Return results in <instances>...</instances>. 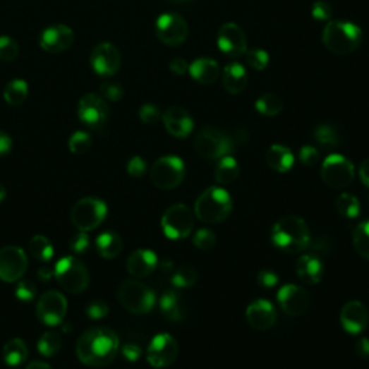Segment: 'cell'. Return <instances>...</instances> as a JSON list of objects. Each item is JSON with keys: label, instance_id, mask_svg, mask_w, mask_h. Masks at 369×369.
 <instances>
[{"label": "cell", "instance_id": "cell-1", "mask_svg": "<svg viewBox=\"0 0 369 369\" xmlns=\"http://www.w3.org/2000/svg\"><path fill=\"white\" fill-rule=\"evenodd\" d=\"M119 337L109 327H91L77 342V356L88 366H106L114 361L119 352Z\"/></svg>", "mask_w": 369, "mask_h": 369}, {"label": "cell", "instance_id": "cell-2", "mask_svg": "<svg viewBox=\"0 0 369 369\" xmlns=\"http://www.w3.org/2000/svg\"><path fill=\"white\" fill-rule=\"evenodd\" d=\"M310 240L308 224L296 215L283 217L274 224L272 231L273 244L287 254L303 253L309 248Z\"/></svg>", "mask_w": 369, "mask_h": 369}, {"label": "cell", "instance_id": "cell-3", "mask_svg": "<svg viewBox=\"0 0 369 369\" xmlns=\"http://www.w3.org/2000/svg\"><path fill=\"white\" fill-rule=\"evenodd\" d=\"M363 35L359 26L345 20H330L326 23L322 41L325 47L337 55H349L362 44Z\"/></svg>", "mask_w": 369, "mask_h": 369}, {"label": "cell", "instance_id": "cell-4", "mask_svg": "<svg viewBox=\"0 0 369 369\" xmlns=\"http://www.w3.org/2000/svg\"><path fill=\"white\" fill-rule=\"evenodd\" d=\"M232 212V199L222 188H208L195 202V215L205 224H219Z\"/></svg>", "mask_w": 369, "mask_h": 369}, {"label": "cell", "instance_id": "cell-5", "mask_svg": "<svg viewBox=\"0 0 369 369\" xmlns=\"http://www.w3.org/2000/svg\"><path fill=\"white\" fill-rule=\"evenodd\" d=\"M117 297L121 306L134 315H146L152 312L156 303L155 291L139 280L123 282L119 287Z\"/></svg>", "mask_w": 369, "mask_h": 369}, {"label": "cell", "instance_id": "cell-6", "mask_svg": "<svg viewBox=\"0 0 369 369\" xmlns=\"http://www.w3.org/2000/svg\"><path fill=\"white\" fill-rule=\"evenodd\" d=\"M54 276L59 286L71 294L84 291L90 284V273L84 262L75 257H62L55 264Z\"/></svg>", "mask_w": 369, "mask_h": 369}, {"label": "cell", "instance_id": "cell-7", "mask_svg": "<svg viewBox=\"0 0 369 369\" xmlns=\"http://www.w3.org/2000/svg\"><path fill=\"white\" fill-rule=\"evenodd\" d=\"M71 222L78 231L90 232L103 224L107 217V205L98 198H83L71 210Z\"/></svg>", "mask_w": 369, "mask_h": 369}, {"label": "cell", "instance_id": "cell-8", "mask_svg": "<svg viewBox=\"0 0 369 369\" xmlns=\"http://www.w3.org/2000/svg\"><path fill=\"white\" fill-rule=\"evenodd\" d=\"M150 179L156 188L172 190L185 179V163L176 156H163L152 166Z\"/></svg>", "mask_w": 369, "mask_h": 369}, {"label": "cell", "instance_id": "cell-9", "mask_svg": "<svg viewBox=\"0 0 369 369\" xmlns=\"http://www.w3.org/2000/svg\"><path fill=\"white\" fill-rule=\"evenodd\" d=\"M232 139L214 127L202 128L195 139V149L198 155L208 160H218L228 156L232 152Z\"/></svg>", "mask_w": 369, "mask_h": 369}, {"label": "cell", "instance_id": "cell-10", "mask_svg": "<svg viewBox=\"0 0 369 369\" xmlns=\"http://www.w3.org/2000/svg\"><path fill=\"white\" fill-rule=\"evenodd\" d=\"M323 182L332 189H346L355 178V167L342 155H330L325 159L320 171Z\"/></svg>", "mask_w": 369, "mask_h": 369}, {"label": "cell", "instance_id": "cell-11", "mask_svg": "<svg viewBox=\"0 0 369 369\" xmlns=\"http://www.w3.org/2000/svg\"><path fill=\"white\" fill-rule=\"evenodd\" d=\"M193 214L183 204L167 208L162 217V229L164 236L171 240H183L189 237L193 229Z\"/></svg>", "mask_w": 369, "mask_h": 369}, {"label": "cell", "instance_id": "cell-12", "mask_svg": "<svg viewBox=\"0 0 369 369\" xmlns=\"http://www.w3.org/2000/svg\"><path fill=\"white\" fill-rule=\"evenodd\" d=\"M109 106L103 97L97 94H85L78 103V119L90 128L99 130L107 124Z\"/></svg>", "mask_w": 369, "mask_h": 369}, {"label": "cell", "instance_id": "cell-13", "mask_svg": "<svg viewBox=\"0 0 369 369\" xmlns=\"http://www.w3.org/2000/svg\"><path fill=\"white\" fill-rule=\"evenodd\" d=\"M68 312V303L62 293L49 290L44 293L37 303V316L47 326H58Z\"/></svg>", "mask_w": 369, "mask_h": 369}, {"label": "cell", "instance_id": "cell-14", "mask_svg": "<svg viewBox=\"0 0 369 369\" xmlns=\"http://www.w3.org/2000/svg\"><path fill=\"white\" fill-rule=\"evenodd\" d=\"M189 33L186 20L176 13H164L156 22V35L167 47L182 45Z\"/></svg>", "mask_w": 369, "mask_h": 369}, {"label": "cell", "instance_id": "cell-15", "mask_svg": "<svg viewBox=\"0 0 369 369\" xmlns=\"http://www.w3.org/2000/svg\"><path fill=\"white\" fill-rule=\"evenodd\" d=\"M28 270V257L18 246L0 248V280L5 283L19 282Z\"/></svg>", "mask_w": 369, "mask_h": 369}, {"label": "cell", "instance_id": "cell-16", "mask_svg": "<svg viewBox=\"0 0 369 369\" xmlns=\"http://www.w3.org/2000/svg\"><path fill=\"white\" fill-rule=\"evenodd\" d=\"M179 353L178 342L169 333H160L152 339L147 346L146 358L153 368L171 366Z\"/></svg>", "mask_w": 369, "mask_h": 369}, {"label": "cell", "instance_id": "cell-17", "mask_svg": "<svg viewBox=\"0 0 369 369\" xmlns=\"http://www.w3.org/2000/svg\"><path fill=\"white\" fill-rule=\"evenodd\" d=\"M90 62L97 75L109 78L113 77L120 70L121 55L114 45L104 42L94 48Z\"/></svg>", "mask_w": 369, "mask_h": 369}, {"label": "cell", "instance_id": "cell-18", "mask_svg": "<svg viewBox=\"0 0 369 369\" xmlns=\"http://www.w3.org/2000/svg\"><path fill=\"white\" fill-rule=\"evenodd\" d=\"M277 301L282 310L289 316H301L310 308V296L300 286L286 284L279 290Z\"/></svg>", "mask_w": 369, "mask_h": 369}, {"label": "cell", "instance_id": "cell-19", "mask_svg": "<svg viewBox=\"0 0 369 369\" xmlns=\"http://www.w3.org/2000/svg\"><path fill=\"white\" fill-rule=\"evenodd\" d=\"M217 41L219 51L231 58H240L247 52V38L237 23L228 22L222 25Z\"/></svg>", "mask_w": 369, "mask_h": 369}, {"label": "cell", "instance_id": "cell-20", "mask_svg": "<svg viewBox=\"0 0 369 369\" xmlns=\"http://www.w3.org/2000/svg\"><path fill=\"white\" fill-rule=\"evenodd\" d=\"M73 44H74L73 29L62 23L48 26L41 33V38H40L41 48L48 54L63 52L68 48H71Z\"/></svg>", "mask_w": 369, "mask_h": 369}, {"label": "cell", "instance_id": "cell-21", "mask_svg": "<svg viewBox=\"0 0 369 369\" xmlns=\"http://www.w3.org/2000/svg\"><path fill=\"white\" fill-rule=\"evenodd\" d=\"M162 120L167 133L172 134L174 138L185 139L193 130V120L190 114L179 106H174L167 109L162 114Z\"/></svg>", "mask_w": 369, "mask_h": 369}, {"label": "cell", "instance_id": "cell-22", "mask_svg": "<svg viewBox=\"0 0 369 369\" xmlns=\"http://www.w3.org/2000/svg\"><path fill=\"white\" fill-rule=\"evenodd\" d=\"M246 317L255 330H268L277 322V312L268 300H255L247 308Z\"/></svg>", "mask_w": 369, "mask_h": 369}, {"label": "cell", "instance_id": "cell-23", "mask_svg": "<svg viewBox=\"0 0 369 369\" xmlns=\"http://www.w3.org/2000/svg\"><path fill=\"white\" fill-rule=\"evenodd\" d=\"M369 313L363 303L356 300L348 301L341 310V323L348 333L358 334L368 326Z\"/></svg>", "mask_w": 369, "mask_h": 369}, {"label": "cell", "instance_id": "cell-24", "mask_svg": "<svg viewBox=\"0 0 369 369\" xmlns=\"http://www.w3.org/2000/svg\"><path fill=\"white\" fill-rule=\"evenodd\" d=\"M157 255L150 250L133 251L127 260V272L134 279H145L150 276L157 267Z\"/></svg>", "mask_w": 369, "mask_h": 369}, {"label": "cell", "instance_id": "cell-25", "mask_svg": "<svg viewBox=\"0 0 369 369\" xmlns=\"http://www.w3.org/2000/svg\"><path fill=\"white\" fill-rule=\"evenodd\" d=\"M190 77L202 85L214 84L221 74V68L217 61L211 58H198L189 66Z\"/></svg>", "mask_w": 369, "mask_h": 369}, {"label": "cell", "instance_id": "cell-26", "mask_svg": "<svg viewBox=\"0 0 369 369\" xmlns=\"http://www.w3.org/2000/svg\"><path fill=\"white\" fill-rule=\"evenodd\" d=\"M323 264L315 254L301 255L296 262V273L301 282L308 284H316L323 277Z\"/></svg>", "mask_w": 369, "mask_h": 369}, {"label": "cell", "instance_id": "cell-27", "mask_svg": "<svg viewBox=\"0 0 369 369\" xmlns=\"http://www.w3.org/2000/svg\"><path fill=\"white\" fill-rule=\"evenodd\" d=\"M222 84L226 92H229L231 95L243 92L248 84V74L244 66L238 62L228 63L222 74Z\"/></svg>", "mask_w": 369, "mask_h": 369}, {"label": "cell", "instance_id": "cell-28", "mask_svg": "<svg viewBox=\"0 0 369 369\" xmlns=\"http://www.w3.org/2000/svg\"><path fill=\"white\" fill-rule=\"evenodd\" d=\"M160 310L166 319L181 322L186 316V305L183 298L176 291H166L160 297Z\"/></svg>", "mask_w": 369, "mask_h": 369}, {"label": "cell", "instance_id": "cell-29", "mask_svg": "<svg viewBox=\"0 0 369 369\" xmlns=\"http://www.w3.org/2000/svg\"><path fill=\"white\" fill-rule=\"evenodd\" d=\"M267 164L272 167L273 171L286 174L291 171V167L294 164V156L291 150L283 145H273L270 149L267 150L265 155Z\"/></svg>", "mask_w": 369, "mask_h": 369}, {"label": "cell", "instance_id": "cell-30", "mask_svg": "<svg viewBox=\"0 0 369 369\" xmlns=\"http://www.w3.org/2000/svg\"><path fill=\"white\" fill-rule=\"evenodd\" d=\"M97 253L106 260H113L119 257L123 251V240L117 232L106 231L99 234L95 240Z\"/></svg>", "mask_w": 369, "mask_h": 369}, {"label": "cell", "instance_id": "cell-31", "mask_svg": "<svg viewBox=\"0 0 369 369\" xmlns=\"http://www.w3.org/2000/svg\"><path fill=\"white\" fill-rule=\"evenodd\" d=\"M240 176V166L238 162L232 156H225L219 159L215 169V179L221 185H229Z\"/></svg>", "mask_w": 369, "mask_h": 369}, {"label": "cell", "instance_id": "cell-32", "mask_svg": "<svg viewBox=\"0 0 369 369\" xmlns=\"http://www.w3.org/2000/svg\"><path fill=\"white\" fill-rule=\"evenodd\" d=\"M2 355H4V361L9 366L16 368V366H20L22 363H25V361L28 358V346L22 339L13 338L5 344Z\"/></svg>", "mask_w": 369, "mask_h": 369}, {"label": "cell", "instance_id": "cell-33", "mask_svg": "<svg viewBox=\"0 0 369 369\" xmlns=\"http://www.w3.org/2000/svg\"><path fill=\"white\" fill-rule=\"evenodd\" d=\"M283 98L279 94L267 92L255 102V110L265 117H276L283 110Z\"/></svg>", "mask_w": 369, "mask_h": 369}, {"label": "cell", "instance_id": "cell-34", "mask_svg": "<svg viewBox=\"0 0 369 369\" xmlns=\"http://www.w3.org/2000/svg\"><path fill=\"white\" fill-rule=\"evenodd\" d=\"M28 92H29V87L26 81L16 78L8 83V85L5 87L4 98L9 106H20L25 103Z\"/></svg>", "mask_w": 369, "mask_h": 369}, {"label": "cell", "instance_id": "cell-35", "mask_svg": "<svg viewBox=\"0 0 369 369\" xmlns=\"http://www.w3.org/2000/svg\"><path fill=\"white\" fill-rule=\"evenodd\" d=\"M29 253L35 260L48 262L54 257V247L47 237L35 236L29 241Z\"/></svg>", "mask_w": 369, "mask_h": 369}, {"label": "cell", "instance_id": "cell-36", "mask_svg": "<svg viewBox=\"0 0 369 369\" xmlns=\"http://www.w3.org/2000/svg\"><path fill=\"white\" fill-rule=\"evenodd\" d=\"M61 346H62V341H61V334L56 332V330H48L45 332L42 337L40 338L38 341V352L42 355V356H47V358H52L55 356L59 351H61Z\"/></svg>", "mask_w": 369, "mask_h": 369}, {"label": "cell", "instance_id": "cell-37", "mask_svg": "<svg viewBox=\"0 0 369 369\" xmlns=\"http://www.w3.org/2000/svg\"><path fill=\"white\" fill-rule=\"evenodd\" d=\"M313 138L316 143L323 149H333L339 145L338 130L330 124H320L319 127H316Z\"/></svg>", "mask_w": 369, "mask_h": 369}, {"label": "cell", "instance_id": "cell-38", "mask_svg": "<svg viewBox=\"0 0 369 369\" xmlns=\"http://www.w3.org/2000/svg\"><path fill=\"white\" fill-rule=\"evenodd\" d=\"M337 210L345 218H356L361 212V204L356 196L351 193H342L337 199Z\"/></svg>", "mask_w": 369, "mask_h": 369}, {"label": "cell", "instance_id": "cell-39", "mask_svg": "<svg viewBox=\"0 0 369 369\" xmlns=\"http://www.w3.org/2000/svg\"><path fill=\"white\" fill-rule=\"evenodd\" d=\"M352 240L356 253L369 260V221H365L355 228Z\"/></svg>", "mask_w": 369, "mask_h": 369}, {"label": "cell", "instance_id": "cell-40", "mask_svg": "<svg viewBox=\"0 0 369 369\" xmlns=\"http://www.w3.org/2000/svg\"><path fill=\"white\" fill-rule=\"evenodd\" d=\"M196 282H198V272H196V268L192 265H188V264L181 265L178 270L174 272L172 283L175 287L188 289V287H192Z\"/></svg>", "mask_w": 369, "mask_h": 369}, {"label": "cell", "instance_id": "cell-41", "mask_svg": "<svg viewBox=\"0 0 369 369\" xmlns=\"http://www.w3.org/2000/svg\"><path fill=\"white\" fill-rule=\"evenodd\" d=\"M92 139L87 131H75L68 140V147L74 155H84L90 150Z\"/></svg>", "mask_w": 369, "mask_h": 369}, {"label": "cell", "instance_id": "cell-42", "mask_svg": "<svg viewBox=\"0 0 369 369\" xmlns=\"http://www.w3.org/2000/svg\"><path fill=\"white\" fill-rule=\"evenodd\" d=\"M193 244L198 250L210 251L217 244V236L210 229H199L193 236Z\"/></svg>", "mask_w": 369, "mask_h": 369}, {"label": "cell", "instance_id": "cell-43", "mask_svg": "<svg viewBox=\"0 0 369 369\" xmlns=\"http://www.w3.org/2000/svg\"><path fill=\"white\" fill-rule=\"evenodd\" d=\"M19 55V47L15 40L9 37H0V61L11 62Z\"/></svg>", "mask_w": 369, "mask_h": 369}, {"label": "cell", "instance_id": "cell-44", "mask_svg": "<svg viewBox=\"0 0 369 369\" xmlns=\"http://www.w3.org/2000/svg\"><path fill=\"white\" fill-rule=\"evenodd\" d=\"M247 54V62L248 65L251 66L253 70L255 71H262L267 68L268 65V54L264 51V49H260V48H254V49H250Z\"/></svg>", "mask_w": 369, "mask_h": 369}, {"label": "cell", "instance_id": "cell-45", "mask_svg": "<svg viewBox=\"0 0 369 369\" xmlns=\"http://www.w3.org/2000/svg\"><path fill=\"white\" fill-rule=\"evenodd\" d=\"M85 315L90 319L99 320V319H103V317H106L109 315V306H107V303H104V301H102V300L90 301V303L85 308Z\"/></svg>", "mask_w": 369, "mask_h": 369}, {"label": "cell", "instance_id": "cell-46", "mask_svg": "<svg viewBox=\"0 0 369 369\" xmlns=\"http://www.w3.org/2000/svg\"><path fill=\"white\" fill-rule=\"evenodd\" d=\"M16 297L22 301H30L37 296V286L29 280H19L15 289Z\"/></svg>", "mask_w": 369, "mask_h": 369}, {"label": "cell", "instance_id": "cell-47", "mask_svg": "<svg viewBox=\"0 0 369 369\" xmlns=\"http://www.w3.org/2000/svg\"><path fill=\"white\" fill-rule=\"evenodd\" d=\"M99 92H102L104 98L110 99V102H119L123 97V87L114 81H104L99 85Z\"/></svg>", "mask_w": 369, "mask_h": 369}, {"label": "cell", "instance_id": "cell-48", "mask_svg": "<svg viewBox=\"0 0 369 369\" xmlns=\"http://www.w3.org/2000/svg\"><path fill=\"white\" fill-rule=\"evenodd\" d=\"M127 172L133 178H143L145 174L147 172V163L143 157L140 156H134L128 160L127 163Z\"/></svg>", "mask_w": 369, "mask_h": 369}, {"label": "cell", "instance_id": "cell-49", "mask_svg": "<svg viewBox=\"0 0 369 369\" xmlns=\"http://www.w3.org/2000/svg\"><path fill=\"white\" fill-rule=\"evenodd\" d=\"M90 244H91V240L88 237V234L83 232V231L75 234V236L70 240V248L75 254L87 253L88 248H90Z\"/></svg>", "mask_w": 369, "mask_h": 369}, {"label": "cell", "instance_id": "cell-50", "mask_svg": "<svg viewBox=\"0 0 369 369\" xmlns=\"http://www.w3.org/2000/svg\"><path fill=\"white\" fill-rule=\"evenodd\" d=\"M139 117L145 124H155L162 119V113L157 106L149 103V104H145L140 107Z\"/></svg>", "mask_w": 369, "mask_h": 369}, {"label": "cell", "instance_id": "cell-51", "mask_svg": "<svg viewBox=\"0 0 369 369\" xmlns=\"http://www.w3.org/2000/svg\"><path fill=\"white\" fill-rule=\"evenodd\" d=\"M298 159L305 166H315L320 159V153L313 146H303L300 149Z\"/></svg>", "mask_w": 369, "mask_h": 369}, {"label": "cell", "instance_id": "cell-52", "mask_svg": "<svg viewBox=\"0 0 369 369\" xmlns=\"http://www.w3.org/2000/svg\"><path fill=\"white\" fill-rule=\"evenodd\" d=\"M312 16H313V19H316L319 22H327L332 16L330 5L323 2V0H319V2L313 4V6H312Z\"/></svg>", "mask_w": 369, "mask_h": 369}, {"label": "cell", "instance_id": "cell-53", "mask_svg": "<svg viewBox=\"0 0 369 369\" xmlns=\"http://www.w3.org/2000/svg\"><path fill=\"white\" fill-rule=\"evenodd\" d=\"M332 241L326 236H320L316 240H310L309 248L316 254H329L332 251Z\"/></svg>", "mask_w": 369, "mask_h": 369}, {"label": "cell", "instance_id": "cell-54", "mask_svg": "<svg viewBox=\"0 0 369 369\" xmlns=\"http://www.w3.org/2000/svg\"><path fill=\"white\" fill-rule=\"evenodd\" d=\"M257 282L264 289H272V287L277 286L279 276L273 270H261L257 274Z\"/></svg>", "mask_w": 369, "mask_h": 369}, {"label": "cell", "instance_id": "cell-55", "mask_svg": "<svg viewBox=\"0 0 369 369\" xmlns=\"http://www.w3.org/2000/svg\"><path fill=\"white\" fill-rule=\"evenodd\" d=\"M121 352H123V356L130 361V362H136L140 355H142V348L136 344H126L123 348H121Z\"/></svg>", "mask_w": 369, "mask_h": 369}, {"label": "cell", "instance_id": "cell-56", "mask_svg": "<svg viewBox=\"0 0 369 369\" xmlns=\"http://www.w3.org/2000/svg\"><path fill=\"white\" fill-rule=\"evenodd\" d=\"M169 70L175 75H183L189 71V65H188L186 59H183V58H174L169 63Z\"/></svg>", "mask_w": 369, "mask_h": 369}, {"label": "cell", "instance_id": "cell-57", "mask_svg": "<svg viewBox=\"0 0 369 369\" xmlns=\"http://www.w3.org/2000/svg\"><path fill=\"white\" fill-rule=\"evenodd\" d=\"M12 139L9 134H6L5 131L0 130V157H4L6 155L11 153L12 150Z\"/></svg>", "mask_w": 369, "mask_h": 369}, {"label": "cell", "instance_id": "cell-58", "mask_svg": "<svg viewBox=\"0 0 369 369\" xmlns=\"http://www.w3.org/2000/svg\"><path fill=\"white\" fill-rule=\"evenodd\" d=\"M355 351L358 353V356L361 358H369V339L368 338H362L356 342L355 345Z\"/></svg>", "mask_w": 369, "mask_h": 369}, {"label": "cell", "instance_id": "cell-59", "mask_svg": "<svg viewBox=\"0 0 369 369\" xmlns=\"http://www.w3.org/2000/svg\"><path fill=\"white\" fill-rule=\"evenodd\" d=\"M359 178H361L362 183L369 188V159H366V160H363V162L361 163V167H359Z\"/></svg>", "mask_w": 369, "mask_h": 369}, {"label": "cell", "instance_id": "cell-60", "mask_svg": "<svg viewBox=\"0 0 369 369\" xmlns=\"http://www.w3.org/2000/svg\"><path fill=\"white\" fill-rule=\"evenodd\" d=\"M54 276V272L51 270V268H47V267H41L38 270V279L41 282H49Z\"/></svg>", "mask_w": 369, "mask_h": 369}, {"label": "cell", "instance_id": "cell-61", "mask_svg": "<svg viewBox=\"0 0 369 369\" xmlns=\"http://www.w3.org/2000/svg\"><path fill=\"white\" fill-rule=\"evenodd\" d=\"M25 369H52L48 363L41 362V361H35V362H30Z\"/></svg>", "mask_w": 369, "mask_h": 369}, {"label": "cell", "instance_id": "cell-62", "mask_svg": "<svg viewBox=\"0 0 369 369\" xmlns=\"http://www.w3.org/2000/svg\"><path fill=\"white\" fill-rule=\"evenodd\" d=\"M5 198H6V189H5V186L2 183H0V204L4 202Z\"/></svg>", "mask_w": 369, "mask_h": 369}, {"label": "cell", "instance_id": "cell-63", "mask_svg": "<svg viewBox=\"0 0 369 369\" xmlns=\"http://www.w3.org/2000/svg\"><path fill=\"white\" fill-rule=\"evenodd\" d=\"M174 2H188V0H174Z\"/></svg>", "mask_w": 369, "mask_h": 369}]
</instances>
